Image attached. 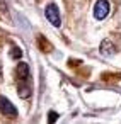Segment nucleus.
I'll list each match as a JSON object with an SVG mask.
<instances>
[{"instance_id": "obj_1", "label": "nucleus", "mask_w": 121, "mask_h": 124, "mask_svg": "<svg viewBox=\"0 0 121 124\" xmlns=\"http://www.w3.org/2000/svg\"><path fill=\"white\" fill-rule=\"evenodd\" d=\"M107 14H109V2L107 0H97L95 7H94V17L102 21L107 17Z\"/></svg>"}, {"instance_id": "obj_2", "label": "nucleus", "mask_w": 121, "mask_h": 124, "mask_svg": "<svg viewBox=\"0 0 121 124\" xmlns=\"http://www.w3.org/2000/svg\"><path fill=\"white\" fill-rule=\"evenodd\" d=\"M46 19L55 26V27H60V12H58V7L55 4H50L46 7Z\"/></svg>"}, {"instance_id": "obj_3", "label": "nucleus", "mask_w": 121, "mask_h": 124, "mask_svg": "<svg viewBox=\"0 0 121 124\" xmlns=\"http://www.w3.org/2000/svg\"><path fill=\"white\" fill-rule=\"evenodd\" d=\"M0 110H2V114L5 116H17V110L14 107V104L7 99V97H0Z\"/></svg>"}, {"instance_id": "obj_4", "label": "nucleus", "mask_w": 121, "mask_h": 124, "mask_svg": "<svg viewBox=\"0 0 121 124\" xmlns=\"http://www.w3.org/2000/svg\"><path fill=\"white\" fill-rule=\"evenodd\" d=\"M17 75H19V78H27L29 77V66L26 63H19L17 65Z\"/></svg>"}, {"instance_id": "obj_5", "label": "nucleus", "mask_w": 121, "mask_h": 124, "mask_svg": "<svg viewBox=\"0 0 121 124\" xmlns=\"http://www.w3.org/2000/svg\"><path fill=\"white\" fill-rule=\"evenodd\" d=\"M101 53H102V54H107V56H111V54L114 53V48H112L111 41H104V43L101 44Z\"/></svg>"}, {"instance_id": "obj_6", "label": "nucleus", "mask_w": 121, "mask_h": 124, "mask_svg": "<svg viewBox=\"0 0 121 124\" xmlns=\"http://www.w3.org/2000/svg\"><path fill=\"white\" fill-rule=\"evenodd\" d=\"M22 56V49H19V48H12V58L14 60H19Z\"/></svg>"}, {"instance_id": "obj_7", "label": "nucleus", "mask_w": 121, "mask_h": 124, "mask_svg": "<svg viewBox=\"0 0 121 124\" xmlns=\"http://www.w3.org/2000/svg\"><path fill=\"white\" fill-rule=\"evenodd\" d=\"M48 119H50V121H51V122H55V121H56V119H58V114H55V112H51V114H50V116H48Z\"/></svg>"}]
</instances>
